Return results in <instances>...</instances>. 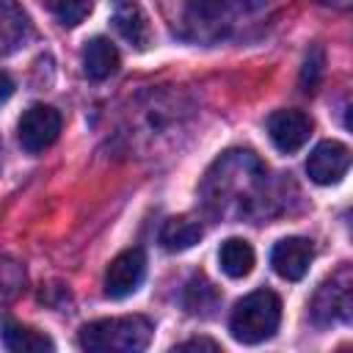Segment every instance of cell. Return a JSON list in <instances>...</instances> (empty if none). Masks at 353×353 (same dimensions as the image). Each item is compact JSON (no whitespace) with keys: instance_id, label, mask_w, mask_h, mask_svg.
Here are the masks:
<instances>
[{"instance_id":"6da1fadb","label":"cell","mask_w":353,"mask_h":353,"mask_svg":"<svg viewBox=\"0 0 353 353\" xmlns=\"http://www.w3.org/2000/svg\"><path fill=\"white\" fill-rule=\"evenodd\" d=\"M201 201L215 218H254L265 212L268 168L248 149L223 152L201 179Z\"/></svg>"},{"instance_id":"7a4b0ae2","label":"cell","mask_w":353,"mask_h":353,"mask_svg":"<svg viewBox=\"0 0 353 353\" xmlns=\"http://www.w3.org/2000/svg\"><path fill=\"white\" fill-rule=\"evenodd\" d=\"M152 320L141 314L105 317L80 328V347L91 353H141L152 339Z\"/></svg>"},{"instance_id":"3957f363","label":"cell","mask_w":353,"mask_h":353,"mask_svg":"<svg viewBox=\"0 0 353 353\" xmlns=\"http://www.w3.org/2000/svg\"><path fill=\"white\" fill-rule=\"evenodd\" d=\"M281 323V301L270 290H254L234 303L229 331L243 345H259L276 334Z\"/></svg>"},{"instance_id":"277c9868","label":"cell","mask_w":353,"mask_h":353,"mask_svg":"<svg viewBox=\"0 0 353 353\" xmlns=\"http://www.w3.org/2000/svg\"><path fill=\"white\" fill-rule=\"evenodd\" d=\"M268 0H190L185 25L196 39H218L234 25L237 17L254 14Z\"/></svg>"},{"instance_id":"5b68a950","label":"cell","mask_w":353,"mask_h":353,"mask_svg":"<svg viewBox=\"0 0 353 353\" xmlns=\"http://www.w3.org/2000/svg\"><path fill=\"white\" fill-rule=\"evenodd\" d=\"M350 314H353V273L347 265H342L317 287L312 301V320L317 325H334V323H350Z\"/></svg>"},{"instance_id":"8992f818","label":"cell","mask_w":353,"mask_h":353,"mask_svg":"<svg viewBox=\"0 0 353 353\" xmlns=\"http://www.w3.org/2000/svg\"><path fill=\"white\" fill-rule=\"evenodd\" d=\"M61 113L52 108V105H44V102H36L30 105L19 124H17V138H19V146L30 154H39L44 152L47 146H52L61 135Z\"/></svg>"},{"instance_id":"52a82bcc","label":"cell","mask_w":353,"mask_h":353,"mask_svg":"<svg viewBox=\"0 0 353 353\" xmlns=\"http://www.w3.org/2000/svg\"><path fill=\"white\" fill-rule=\"evenodd\" d=\"M146 276V254L141 248H127L116 254L105 270V295L127 298L132 295Z\"/></svg>"},{"instance_id":"ba28073f","label":"cell","mask_w":353,"mask_h":353,"mask_svg":"<svg viewBox=\"0 0 353 353\" xmlns=\"http://www.w3.org/2000/svg\"><path fill=\"white\" fill-rule=\"evenodd\" d=\"M268 135L273 141V146L284 154H292L298 152L309 135H312V119L303 113V110H276L268 116Z\"/></svg>"},{"instance_id":"9c48e42d","label":"cell","mask_w":353,"mask_h":353,"mask_svg":"<svg viewBox=\"0 0 353 353\" xmlns=\"http://www.w3.org/2000/svg\"><path fill=\"white\" fill-rule=\"evenodd\" d=\"M350 168V149L339 141H323L306 160V174L317 185H336Z\"/></svg>"},{"instance_id":"30bf717a","label":"cell","mask_w":353,"mask_h":353,"mask_svg":"<svg viewBox=\"0 0 353 353\" xmlns=\"http://www.w3.org/2000/svg\"><path fill=\"white\" fill-rule=\"evenodd\" d=\"M314 259V248L306 237H284L270 251L273 270L287 281H301Z\"/></svg>"},{"instance_id":"8fae6325","label":"cell","mask_w":353,"mask_h":353,"mask_svg":"<svg viewBox=\"0 0 353 353\" xmlns=\"http://www.w3.org/2000/svg\"><path fill=\"white\" fill-rule=\"evenodd\" d=\"M30 33L28 14L17 0H0V55L17 52Z\"/></svg>"},{"instance_id":"7c38bea8","label":"cell","mask_w":353,"mask_h":353,"mask_svg":"<svg viewBox=\"0 0 353 353\" xmlns=\"http://www.w3.org/2000/svg\"><path fill=\"white\" fill-rule=\"evenodd\" d=\"M119 69V50L110 39L94 36L83 47V72L88 80H105Z\"/></svg>"},{"instance_id":"4fadbf2b","label":"cell","mask_w":353,"mask_h":353,"mask_svg":"<svg viewBox=\"0 0 353 353\" xmlns=\"http://www.w3.org/2000/svg\"><path fill=\"white\" fill-rule=\"evenodd\" d=\"M113 25H116V30L130 41V44H135L138 50H146L149 47V41H152V28H149V19H146V14H143V8L138 6V3H121L119 8H116V17H113Z\"/></svg>"},{"instance_id":"5bb4252c","label":"cell","mask_w":353,"mask_h":353,"mask_svg":"<svg viewBox=\"0 0 353 353\" xmlns=\"http://www.w3.org/2000/svg\"><path fill=\"white\" fill-rule=\"evenodd\" d=\"M201 223L190 215H174L160 229V245L165 251H188L201 240Z\"/></svg>"},{"instance_id":"9a60e30c","label":"cell","mask_w":353,"mask_h":353,"mask_svg":"<svg viewBox=\"0 0 353 353\" xmlns=\"http://www.w3.org/2000/svg\"><path fill=\"white\" fill-rule=\"evenodd\" d=\"M0 334H3V345L14 353H44V350H52V339L17 323V320H3L0 323Z\"/></svg>"},{"instance_id":"2e32d148","label":"cell","mask_w":353,"mask_h":353,"mask_svg":"<svg viewBox=\"0 0 353 353\" xmlns=\"http://www.w3.org/2000/svg\"><path fill=\"white\" fill-rule=\"evenodd\" d=\"M218 259H221V270L229 279H243V276H248L254 270V248L243 237L223 240V245L218 251Z\"/></svg>"},{"instance_id":"e0dca14e","label":"cell","mask_w":353,"mask_h":353,"mask_svg":"<svg viewBox=\"0 0 353 353\" xmlns=\"http://www.w3.org/2000/svg\"><path fill=\"white\" fill-rule=\"evenodd\" d=\"M94 8V0H50V11L63 28H77Z\"/></svg>"},{"instance_id":"ac0fdd59","label":"cell","mask_w":353,"mask_h":353,"mask_svg":"<svg viewBox=\"0 0 353 353\" xmlns=\"http://www.w3.org/2000/svg\"><path fill=\"white\" fill-rule=\"evenodd\" d=\"M215 292V287L207 281V279H193L190 284H188V292H185V306L193 312V314H199L201 309H210L215 301H218V295H212Z\"/></svg>"},{"instance_id":"d6986e66","label":"cell","mask_w":353,"mask_h":353,"mask_svg":"<svg viewBox=\"0 0 353 353\" xmlns=\"http://www.w3.org/2000/svg\"><path fill=\"white\" fill-rule=\"evenodd\" d=\"M176 350H221V345L212 339H188V342H179Z\"/></svg>"},{"instance_id":"ffe728a7","label":"cell","mask_w":353,"mask_h":353,"mask_svg":"<svg viewBox=\"0 0 353 353\" xmlns=\"http://www.w3.org/2000/svg\"><path fill=\"white\" fill-rule=\"evenodd\" d=\"M11 94H14V80L0 69V102H6Z\"/></svg>"},{"instance_id":"44dd1931","label":"cell","mask_w":353,"mask_h":353,"mask_svg":"<svg viewBox=\"0 0 353 353\" xmlns=\"http://www.w3.org/2000/svg\"><path fill=\"white\" fill-rule=\"evenodd\" d=\"M0 165H3V160H0Z\"/></svg>"}]
</instances>
